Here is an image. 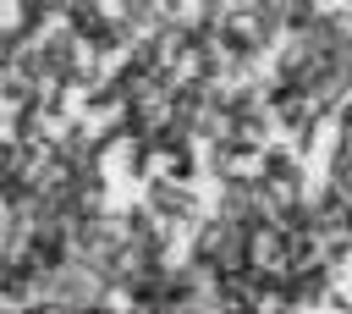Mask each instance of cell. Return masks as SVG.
<instances>
[{
	"mask_svg": "<svg viewBox=\"0 0 352 314\" xmlns=\"http://www.w3.org/2000/svg\"><path fill=\"white\" fill-rule=\"evenodd\" d=\"M346 270H352V264H346Z\"/></svg>",
	"mask_w": 352,
	"mask_h": 314,
	"instance_id": "cell-1",
	"label": "cell"
}]
</instances>
